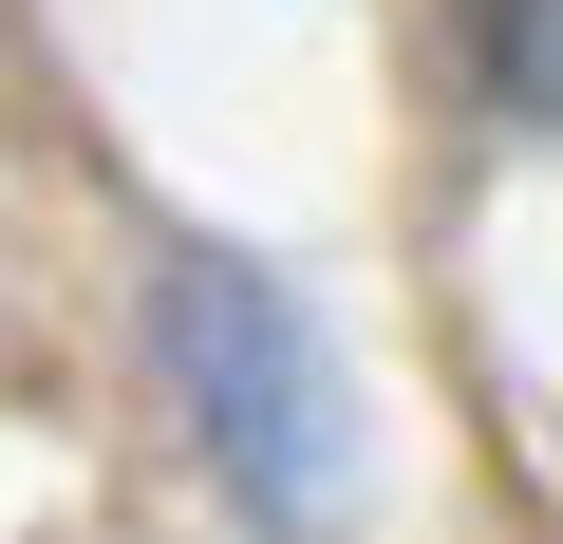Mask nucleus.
I'll use <instances>...</instances> for the list:
<instances>
[{
	"instance_id": "nucleus-1",
	"label": "nucleus",
	"mask_w": 563,
	"mask_h": 544,
	"mask_svg": "<svg viewBox=\"0 0 563 544\" xmlns=\"http://www.w3.org/2000/svg\"><path fill=\"white\" fill-rule=\"evenodd\" d=\"M151 357L225 469V507L263 544H339L357 525V395H339V338L301 320V282L244 244H169L151 263Z\"/></svg>"
},
{
	"instance_id": "nucleus-2",
	"label": "nucleus",
	"mask_w": 563,
	"mask_h": 544,
	"mask_svg": "<svg viewBox=\"0 0 563 544\" xmlns=\"http://www.w3.org/2000/svg\"><path fill=\"white\" fill-rule=\"evenodd\" d=\"M470 76H488L526 132H563V0H470Z\"/></svg>"
}]
</instances>
